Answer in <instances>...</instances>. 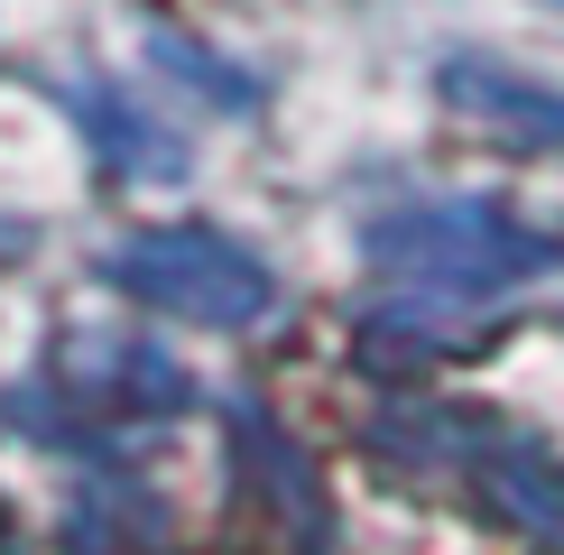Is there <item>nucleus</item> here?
I'll list each match as a JSON object with an SVG mask.
<instances>
[{"label": "nucleus", "mask_w": 564, "mask_h": 555, "mask_svg": "<svg viewBox=\"0 0 564 555\" xmlns=\"http://www.w3.org/2000/svg\"><path fill=\"white\" fill-rule=\"evenodd\" d=\"M370 269L398 278L416 296H500V287H528V278L555 269L546 231H528L519 214L481 195H454V204H398L361 231Z\"/></svg>", "instance_id": "obj_1"}, {"label": "nucleus", "mask_w": 564, "mask_h": 555, "mask_svg": "<svg viewBox=\"0 0 564 555\" xmlns=\"http://www.w3.org/2000/svg\"><path fill=\"white\" fill-rule=\"evenodd\" d=\"M102 278L121 296H139L149 315H176V324H214V334H241V324L269 315L278 278L250 241L231 231H204V222H158V231H121L102 250Z\"/></svg>", "instance_id": "obj_2"}, {"label": "nucleus", "mask_w": 564, "mask_h": 555, "mask_svg": "<svg viewBox=\"0 0 564 555\" xmlns=\"http://www.w3.org/2000/svg\"><path fill=\"white\" fill-rule=\"evenodd\" d=\"M435 92H444L454 121L490 130L500 149H564V84L555 75H528V65H509V56L463 46V56L435 65Z\"/></svg>", "instance_id": "obj_3"}, {"label": "nucleus", "mask_w": 564, "mask_h": 555, "mask_svg": "<svg viewBox=\"0 0 564 555\" xmlns=\"http://www.w3.org/2000/svg\"><path fill=\"white\" fill-rule=\"evenodd\" d=\"M65 389L93 399V407H130V416H176L195 399L185 361H167L149 334H130V324H102V334L65 342Z\"/></svg>", "instance_id": "obj_4"}, {"label": "nucleus", "mask_w": 564, "mask_h": 555, "mask_svg": "<svg viewBox=\"0 0 564 555\" xmlns=\"http://www.w3.org/2000/svg\"><path fill=\"white\" fill-rule=\"evenodd\" d=\"M75 111H84V130H93V149H102V167L121 176V185H176L185 176V139L158 121L149 102H130V92H111V84H84L75 92Z\"/></svg>", "instance_id": "obj_5"}, {"label": "nucleus", "mask_w": 564, "mask_h": 555, "mask_svg": "<svg viewBox=\"0 0 564 555\" xmlns=\"http://www.w3.org/2000/svg\"><path fill=\"white\" fill-rule=\"evenodd\" d=\"M65 546L75 555H158V509L130 481H93V491L65 509Z\"/></svg>", "instance_id": "obj_6"}, {"label": "nucleus", "mask_w": 564, "mask_h": 555, "mask_svg": "<svg viewBox=\"0 0 564 555\" xmlns=\"http://www.w3.org/2000/svg\"><path fill=\"white\" fill-rule=\"evenodd\" d=\"M490 509H500V519H519L528 537H555L564 546V472L546 454H528V445H490Z\"/></svg>", "instance_id": "obj_7"}, {"label": "nucleus", "mask_w": 564, "mask_h": 555, "mask_svg": "<svg viewBox=\"0 0 564 555\" xmlns=\"http://www.w3.org/2000/svg\"><path fill=\"white\" fill-rule=\"evenodd\" d=\"M149 65H167V75H185V84H204V92H214V102H231V111L260 102V75L223 65L214 46H195V37H176V29H158V37H149Z\"/></svg>", "instance_id": "obj_8"}, {"label": "nucleus", "mask_w": 564, "mask_h": 555, "mask_svg": "<svg viewBox=\"0 0 564 555\" xmlns=\"http://www.w3.org/2000/svg\"><path fill=\"white\" fill-rule=\"evenodd\" d=\"M0 555H10V509H0Z\"/></svg>", "instance_id": "obj_9"}, {"label": "nucleus", "mask_w": 564, "mask_h": 555, "mask_svg": "<svg viewBox=\"0 0 564 555\" xmlns=\"http://www.w3.org/2000/svg\"><path fill=\"white\" fill-rule=\"evenodd\" d=\"M10 241H19V231H10V222H0V260H10Z\"/></svg>", "instance_id": "obj_10"}, {"label": "nucleus", "mask_w": 564, "mask_h": 555, "mask_svg": "<svg viewBox=\"0 0 564 555\" xmlns=\"http://www.w3.org/2000/svg\"><path fill=\"white\" fill-rule=\"evenodd\" d=\"M555 10H564V0H555Z\"/></svg>", "instance_id": "obj_11"}]
</instances>
